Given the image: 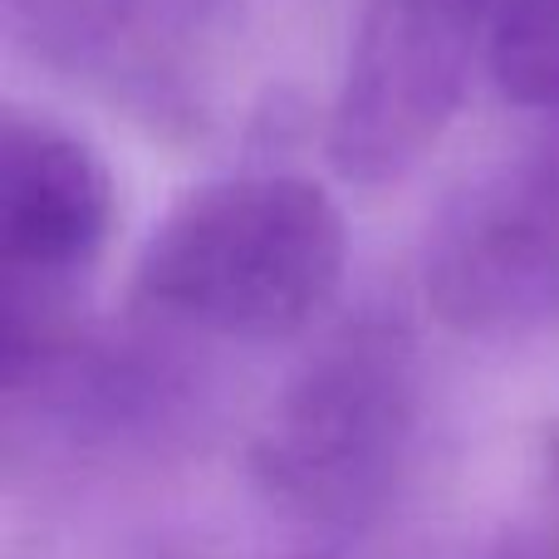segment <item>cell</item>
<instances>
[{"label":"cell","instance_id":"obj_1","mask_svg":"<svg viewBox=\"0 0 559 559\" xmlns=\"http://www.w3.org/2000/svg\"><path fill=\"white\" fill-rule=\"evenodd\" d=\"M338 202L295 173L222 177L187 192L133 271L143 309L222 338H285L324 314L344 280Z\"/></svg>","mask_w":559,"mask_h":559},{"label":"cell","instance_id":"obj_2","mask_svg":"<svg viewBox=\"0 0 559 559\" xmlns=\"http://www.w3.org/2000/svg\"><path fill=\"white\" fill-rule=\"evenodd\" d=\"M417 432V344L403 319L358 314L314 344L251 437V476L289 521L354 531L403 476Z\"/></svg>","mask_w":559,"mask_h":559},{"label":"cell","instance_id":"obj_3","mask_svg":"<svg viewBox=\"0 0 559 559\" xmlns=\"http://www.w3.org/2000/svg\"><path fill=\"white\" fill-rule=\"evenodd\" d=\"M114 226V182L79 133L0 114V368L25 373L69 334V299Z\"/></svg>","mask_w":559,"mask_h":559},{"label":"cell","instance_id":"obj_4","mask_svg":"<svg viewBox=\"0 0 559 559\" xmlns=\"http://www.w3.org/2000/svg\"><path fill=\"white\" fill-rule=\"evenodd\" d=\"M491 0H364L329 108V163L354 187L403 182L452 128Z\"/></svg>","mask_w":559,"mask_h":559},{"label":"cell","instance_id":"obj_5","mask_svg":"<svg viewBox=\"0 0 559 559\" xmlns=\"http://www.w3.org/2000/svg\"><path fill=\"white\" fill-rule=\"evenodd\" d=\"M423 289L462 334L559 324V128L476 173L427 231Z\"/></svg>","mask_w":559,"mask_h":559},{"label":"cell","instance_id":"obj_6","mask_svg":"<svg viewBox=\"0 0 559 559\" xmlns=\"http://www.w3.org/2000/svg\"><path fill=\"white\" fill-rule=\"evenodd\" d=\"M486 69L511 104L559 118V0H491Z\"/></svg>","mask_w":559,"mask_h":559},{"label":"cell","instance_id":"obj_7","mask_svg":"<svg viewBox=\"0 0 559 559\" xmlns=\"http://www.w3.org/2000/svg\"><path fill=\"white\" fill-rule=\"evenodd\" d=\"M143 0H0V25L15 49L49 69H84L114 49Z\"/></svg>","mask_w":559,"mask_h":559}]
</instances>
